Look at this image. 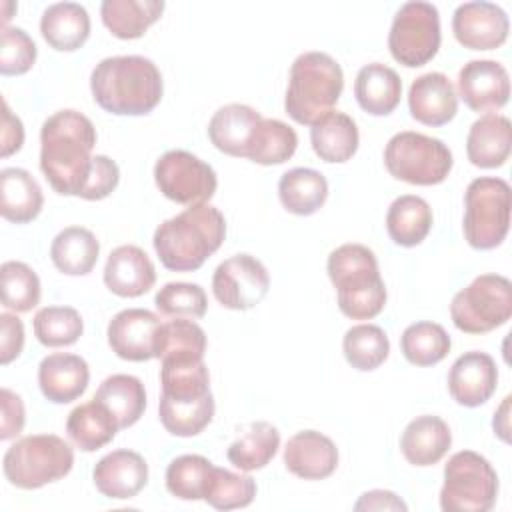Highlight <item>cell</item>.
Instances as JSON below:
<instances>
[{"label": "cell", "mask_w": 512, "mask_h": 512, "mask_svg": "<svg viewBox=\"0 0 512 512\" xmlns=\"http://www.w3.org/2000/svg\"><path fill=\"white\" fill-rule=\"evenodd\" d=\"M96 128L78 110H60L40 130V170L62 196H78L92 166Z\"/></svg>", "instance_id": "cell-1"}, {"label": "cell", "mask_w": 512, "mask_h": 512, "mask_svg": "<svg viewBox=\"0 0 512 512\" xmlns=\"http://www.w3.org/2000/svg\"><path fill=\"white\" fill-rule=\"evenodd\" d=\"M298 148V134L292 126L276 118H262L252 134L246 158L262 164H282L294 156Z\"/></svg>", "instance_id": "cell-38"}, {"label": "cell", "mask_w": 512, "mask_h": 512, "mask_svg": "<svg viewBox=\"0 0 512 512\" xmlns=\"http://www.w3.org/2000/svg\"><path fill=\"white\" fill-rule=\"evenodd\" d=\"M410 116L424 126H444L458 112V94L442 72L418 76L408 90Z\"/></svg>", "instance_id": "cell-19"}, {"label": "cell", "mask_w": 512, "mask_h": 512, "mask_svg": "<svg viewBox=\"0 0 512 512\" xmlns=\"http://www.w3.org/2000/svg\"><path fill=\"white\" fill-rule=\"evenodd\" d=\"M24 144V126L18 116L12 114L6 100H2V156L18 152Z\"/></svg>", "instance_id": "cell-52"}, {"label": "cell", "mask_w": 512, "mask_h": 512, "mask_svg": "<svg viewBox=\"0 0 512 512\" xmlns=\"http://www.w3.org/2000/svg\"><path fill=\"white\" fill-rule=\"evenodd\" d=\"M510 184L504 178H474L464 194V238L474 250L500 246L510 228Z\"/></svg>", "instance_id": "cell-7"}, {"label": "cell", "mask_w": 512, "mask_h": 512, "mask_svg": "<svg viewBox=\"0 0 512 512\" xmlns=\"http://www.w3.org/2000/svg\"><path fill=\"white\" fill-rule=\"evenodd\" d=\"M100 242L82 226H68L56 234L50 246L52 264L68 276H86L98 262Z\"/></svg>", "instance_id": "cell-33"}, {"label": "cell", "mask_w": 512, "mask_h": 512, "mask_svg": "<svg viewBox=\"0 0 512 512\" xmlns=\"http://www.w3.org/2000/svg\"><path fill=\"white\" fill-rule=\"evenodd\" d=\"M164 12L162 0H104L102 24L120 40L140 38Z\"/></svg>", "instance_id": "cell-31"}, {"label": "cell", "mask_w": 512, "mask_h": 512, "mask_svg": "<svg viewBox=\"0 0 512 512\" xmlns=\"http://www.w3.org/2000/svg\"><path fill=\"white\" fill-rule=\"evenodd\" d=\"M90 382V368L78 354L56 352L42 358L38 366V386L46 400L68 404L80 398Z\"/></svg>", "instance_id": "cell-22"}, {"label": "cell", "mask_w": 512, "mask_h": 512, "mask_svg": "<svg viewBox=\"0 0 512 512\" xmlns=\"http://www.w3.org/2000/svg\"><path fill=\"white\" fill-rule=\"evenodd\" d=\"M0 214L14 224L32 222L44 206V194L36 178L24 168L0 172Z\"/></svg>", "instance_id": "cell-28"}, {"label": "cell", "mask_w": 512, "mask_h": 512, "mask_svg": "<svg viewBox=\"0 0 512 512\" xmlns=\"http://www.w3.org/2000/svg\"><path fill=\"white\" fill-rule=\"evenodd\" d=\"M458 96L474 112H496L508 104L510 76L496 60H470L458 72Z\"/></svg>", "instance_id": "cell-15"}, {"label": "cell", "mask_w": 512, "mask_h": 512, "mask_svg": "<svg viewBox=\"0 0 512 512\" xmlns=\"http://www.w3.org/2000/svg\"><path fill=\"white\" fill-rule=\"evenodd\" d=\"M454 158L440 140L420 132H398L384 148V166L396 180L414 186H434L448 178Z\"/></svg>", "instance_id": "cell-8"}, {"label": "cell", "mask_w": 512, "mask_h": 512, "mask_svg": "<svg viewBox=\"0 0 512 512\" xmlns=\"http://www.w3.org/2000/svg\"><path fill=\"white\" fill-rule=\"evenodd\" d=\"M0 402H2V418H0V440H10L18 436L24 428L26 422V412H24V402L22 398L8 390H0Z\"/></svg>", "instance_id": "cell-50"}, {"label": "cell", "mask_w": 512, "mask_h": 512, "mask_svg": "<svg viewBox=\"0 0 512 512\" xmlns=\"http://www.w3.org/2000/svg\"><path fill=\"white\" fill-rule=\"evenodd\" d=\"M280 448V432L270 422H252L240 438H236L226 458L242 472H254L264 468Z\"/></svg>", "instance_id": "cell-36"}, {"label": "cell", "mask_w": 512, "mask_h": 512, "mask_svg": "<svg viewBox=\"0 0 512 512\" xmlns=\"http://www.w3.org/2000/svg\"><path fill=\"white\" fill-rule=\"evenodd\" d=\"M160 318L146 308H126L120 310L108 322V344L112 352L130 362H144L154 358L156 332L160 328Z\"/></svg>", "instance_id": "cell-16"}, {"label": "cell", "mask_w": 512, "mask_h": 512, "mask_svg": "<svg viewBox=\"0 0 512 512\" xmlns=\"http://www.w3.org/2000/svg\"><path fill=\"white\" fill-rule=\"evenodd\" d=\"M92 480L102 496L112 500H128L146 486L148 464L134 450H112L96 462Z\"/></svg>", "instance_id": "cell-18"}, {"label": "cell", "mask_w": 512, "mask_h": 512, "mask_svg": "<svg viewBox=\"0 0 512 512\" xmlns=\"http://www.w3.org/2000/svg\"><path fill=\"white\" fill-rule=\"evenodd\" d=\"M118 430L114 414L96 398L76 406L66 420V432L82 452L100 450L114 440Z\"/></svg>", "instance_id": "cell-30"}, {"label": "cell", "mask_w": 512, "mask_h": 512, "mask_svg": "<svg viewBox=\"0 0 512 512\" xmlns=\"http://www.w3.org/2000/svg\"><path fill=\"white\" fill-rule=\"evenodd\" d=\"M342 352L346 362L360 370H376L390 354V340L386 332L376 324H356L346 330L342 340Z\"/></svg>", "instance_id": "cell-42"}, {"label": "cell", "mask_w": 512, "mask_h": 512, "mask_svg": "<svg viewBox=\"0 0 512 512\" xmlns=\"http://www.w3.org/2000/svg\"><path fill=\"white\" fill-rule=\"evenodd\" d=\"M440 40L438 8L424 0H412L402 4L392 20L388 50L402 66L418 68L436 56Z\"/></svg>", "instance_id": "cell-11"}, {"label": "cell", "mask_w": 512, "mask_h": 512, "mask_svg": "<svg viewBox=\"0 0 512 512\" xmlns=\"http://www.w3.org/2000/svg\"><path fill=\"white\" fill-rule=\"evenodd\" d=\"M354 96L364 112L372 116H388L400 104L402 80L394 68L370 62L356 74Z\"/></svg>", "instance_id": "cell-26"}, {"label": "cell", "mask_w": 512, "mask_h": 512, "mask_svg": "<svg viewBox=\"0 0 512 512\" xmlns=\"http://www.w3.org/2000/svg\"><path fill=\"white\" fill-rule=\"evenodd\" d=\"M512 316V284L502 274H480L454 294L450 318L460 332L486 334Z\"/></svg>", "instance_id": "cell-10"}, {"label": "cell", "mask_w": 512, "mask_h": 512, "mask_svg": "<svg viewBox=\"0 0 512 512\" xmlns=\"http://www.w3.org/2000/svg\"><path fill=\"white\" fill-rule=\"evenodd\" d=\"M226 220L212 204L188 206L154 230V250L172 272L198 270L224 242Z\"/></svg>", "instance_id": "cell-3"}, {"label": "cell", "mask_w": 512, "mask_h": 512, "mask_svg": "<svg viewBox=\"0 0 512 512\" xmlns=\"http://www.w3.org/2000/svg\"><path fill=\"white\" fill-rule=\"evenodd\" d=\"M118 182H120L118 164L104 154H96L92 158L90 172H88L78 196L84 200H102L116 190Z\"/></svg>", "instance_id": "cell-49"}, {"label": "cell", "mask_w": 512, "mask_h": 512, "mask_svg": "<svg viewBox=\"0 0 512 512\" xmlns=\"http://www.w3.org/2000/svg\"><path fill=\"white\" fill-rule=\"evenodd\" d=\"M270 288L266 266L250 254H234L212 274V294L228 310H250L264 300Z\"/></svg>", "instance_id": "cell-13"}, {"label": "cell", "mask_w": 512, "mask_h": 512, "mask_svg": "<svg viewBox=\"0 0 512 512\" xmlns=\"http://www.w3.org/2000/svg\"><path fill=\"white\" fill-rule=\"evenodd\" d=\"M24 348V324L14 314H0V362L10 364Z\"/></svg>", "instance_id": "cell-51"}, {"label": "cell", "mask_w": 512, "mask_h": 512, "mask_svg": "<svg viewBox=\"0 0 512 512\" xmlns=\"http://www.w3.org/2000/svg\"><path fill=\"white\" fill-rule=\"evenodd\" d=\"M94 102L116 116H144L164 94L158 66L144 56H110L100 60L90 74Z\"/></svg>", "instance_id": "cell-2"}, {"label": "cell", "mask_w": 512, "mask_h": 512, "mask_svg": "<svg viewBox=\"0 0 512 512\" xmlns=\"http://www.w3.org/2000/svg\"><path fill=\"white\" fill-rule=\"evenodd\" d=\"M262 114L246 104H226L214 112L208 124L210 142L224 154L246 158L252 134Z\"/></svg>", "instance_id": "cell-25"}, {"label": "cell", "mask_w": 512, "mask_h": 512, "mask_svg": "<svg viewBox=\"0 0 512 512\" xmlns=\"http://www.w3.org/2000/svg\"><path fill=\"white\" fill-rule=\"evenodd\" d=\"M214 408L212 392L198 400H168L160 396L158 416L172 436L190 438L200 434L212 422Z\"/></svg>", "instance_id": "cell-39"}, {"label": "cell", "mask_w": 512, "mask_h": 512, "mask_svg": "<svg viewBox=\"0 0 512 512\" xmlns=\"http://www.w3.org/2000/svg\"><path fill=\"white\" fill-rule=\"evenodd\" d=\"M2 306L14 312H30L40 302V278L24 262L8 260L0 266Z\"/></svg>", "instance_id": "cell-45"}, {"label": "cell", "mask_w": 512, "mask_h": 512, "mask_svg": "<svg viewBox=\"0 0 512 512\" xmlns=\"http://www.w3.org/2000/svg\"><path fill=\"white\" fill-rule=\"evenodd\" d=\"M0 8L4 10V12H2V24L6 26V24H8V20L12 18V16H10V12H8V8H16V4H14V2H2V4H0Z\"/></svg>", "instance_id": "cell-55"}, {"label": "cell", "mask_w": 512, "mask_h": 512, "mask_svg": "<svg viewBox=\"0 0 512 512\" xmlns=\"http://www.w3.org/2000/svg\"><path fill=\"white\" fill-rule=\"evenodd\" d=\"M206 352V332L186 318H174L162 322L156 332L154 358L162 360H184V358H204Z\"/></svg>", "instance_id": "cell-40"}, {"label": "cell", "mask_w": 512, "mask_h": 512, "mask_svg": "<svg viewBox=\"0 0 512 512\" xmlns=\"http://www.w3.org/2000/svg\"><path fill=\"white\" fill-rule=\"evenodd\" d=\"M342 88V68L330 54L304 52L290 66L284 110L294 122L312 126L334 110Z\"/></svg>", "instance_id": "cell-5"}, {"label": "cell", "mask_w": 512, "mask_h": 512, "mask_svg": "<svg viewBox=\"0 0 512 512\" xmlns=\"http://www.w3.org/2000/svg\"><path fill=\"white\" fill-rule=\"evenodd\" d=\"M34 336L42 346L60 348L72 346L84 332L82 316L70 306H46L40 308L32 320Z\"/></svg>", "instance_id": "cell-44"}, {"label": "cell", "mask_w": 512, "mask_h": 512, "mask_svg": "<svg viewBox=\"0 0 512 512\" xmlns=\"http://www.w3.org/2000/svg\"><path fill=\"white\" fill-rule=\"evenodd\" d=\"M162 398L168 400H198L210 394V374L204 358L162 360L160 368Z\"/></svg>", "instance_id": "cell-37"}, {"label": "cell", "mask_w": 512, "mask_h": 512, "mask_svg": "<svg viewBox=\"0 0 512 512\" xmlns=\"http://www.w3.org/2000/svg\"><path fill=\"white\" fill-rule=\"evenodd\" d=\"M256 496V482L248 474H236L228 468L214 466L204 500L216 510L246 508Z\"/></svg>", "instance_id": "cell-46"}, {"label": "cell", "mask_w": 512, "mask_h": 512, "mask_svg": "<svg viewBox=\"0 0 512 512\" xmlns=\"http://www.w3.org/2000/svg\"><path fill=\"white\" fill-rule=\"evenodd\" d=\"M498 498V474L474 450L452 454L444 466L440 508L444 512H488Z\"/></svg>", "instance_id": "cell-9"}, {"label": "cell", "mask_w": 512, "mask_h": 512, "mask_svg": "<svg viewBox=\"0 0 512 512\" xmlns=\"http://www.w3.org/2000/svg\"><path fill=\"white\" fill-rule=\"evenodd\" d=\"M310 142L316 156L330 164L348 162L360 144L356 122L338 110H332L322 120L312 124Z\"/></svg>", "instance_id": "cell-29"}, {"label": "cell", "mask_w": 512, "mask_h": 512, "mask_svg": "<svg viewBox=\"0 0 512 512\" xmlns=\"http://www.w3.org/2000/svg\"><path fill=\"white\" fill-rule=\"evenodd\" d=\"M452 32L468 50H496L508 40V14L494 2H464L452 14Z\"/></svg>", "instance_id": "cell-14"}, {"label": "cell", "mask_w": 512, "mask_h": 512, "mask_svg": "<svg viewBox=\"0 0 512 512\" xmlns=\"http://www.w3.org/2000/svg\"><path fill=\"white\" fill-rule=\"evenodd\" d=\"M498 386V368L490 354L470 350L454 360L448 372L450 396L466 408L482 406Z\"/></svg>", "instance_id": "cell-17"}, {"label": "cell", "mask_w": 512, "mask_h": 512, "mask_svg": "<svg viewBox=\"0 0 512 512\" xmlns=\"http://www.w3.org/2000/svg\"><path fill=\"white\" fill-rule=\"evenodd\" d=\"M278 198L290 214L310 216L328 198V180L314 168H292L280 176Z\"/></svg>", "instance_id": "cell-32"}, {"label": "cell", "mask_w": 512, "mask_h": 512, "mask_svg": "<svg viewBox=\"0 0 512 512\" xmlns=\"http://www.w3.org/2000/svg\"><path fill=\"white\" fill-rule=\"evenodd\" d=\"M40 32L50 48L74 52L90 36V16L82 4L56 2L42 12Z\"/></svg>", "instance_id": "cell-27"}, {"label": "cell", "mask_w": 512, "mask_h": 512, "mask_svg": "<svg viewBox=\"0 0 512 512\" xmlns=\"http://www.w3.org/2000/svg\"><path fill=\"white\" fill-rule=\"evenodd\" d=\"M74 466L72 446L56 434H32L16 440L4 454L6 480L20 490H36L64 478Z\"/></svg>", "instance_id": "cell-6"}, {"label": "cell", "mask_w": 512, "mask_h": 512, "mask_svg": "<svg viewBox=\"0 0 512 512\" xmlns=\"http://www.w3.org/2000/svg\"><path fill=\"white\" fill-rule=\"evenodd\" d=\"M96 400H100L118 420L120 430L134 426L146 410V390L140 378L132 374H112L98 386Z\"/></svg>", "instance_id": "cell-35"}, {"label": "cell", "mask_w": 512, "mask_h": 512, "mask_svg": "<svg viewBox=\"0 0 512 512\" xmlns=\"http://www.w3.org/2000/svg\"><path fill=\"white\" fill-rule=\"evenodd\" d=\"M354 510H402V512H406L408 506L390 490H370L358 498V502L354 504Z\"/></svg>", "instance_id": "cell-53"}, {"label": "cell", "mask_w": 512, "mask_h": 512, "mask_svg": "<svg viewBox=\"0 0 512 512\" xmlns=\"http://www.w3.org/2000/svg\"><path fill=\"white\" fill-rule=\"evenodd\" d=\"M36 62V44L22 30L4 26L0 36V74L20 76L26 74Z\"/></svg>", "instance_id": "cell-48"}, {"label": "cell", "mask_w": 512, "mask_h": 512, "mask_svg": "<svg viewBox=\"0 0 512 512\" xmlns=\"http://www.w3.org/2000/svg\"><path fill=\"white\" fill-rule=\"evenodd\" d=\"M214 464L200 454H182L166 468V490L180 500H204Z\"/></svg>", "instance_id": "cell-43"}, {"label": "cell", "mask_w": 512, "mask_h": 512, "mask_svg": "<svg viewBox=\"0 0 512 512\" xmlns=\"http://www.w3.org/2000/svg\"><path fill=\"white\" fill-rule=\"evenodd\" d=\"M154 304L162 316L202 318L208 308V298L200 284L168 282L156 292Z\"/></svg>", "instance_id": "cell-47"}, {"label": "cell", "mask_w": 512, "mask_h": 512, "mask_svg": "<svg viewBox=\"0 0 512 512\" xmlns=\"http://www.w3.org/2000/svg\"><path fill=\"white\" fill-rule=\"evenodd\" d=\"M284 466L302 480H324L338 468V448L322 432H296L284 448Z\"/></svg>", "instance_id": "cell-21"}, {"label": "cell", "mask_w": 512, "mask_h": 512, "mask_svg": "<svg viewBox=\"0 0 512 512\" xmlns=\"http://www.w3.org/2000/svg\"><path fill=\"white\" fill-rule=\"evenodd\" d=\"M156 282V268L150 256L134 246L122 244L114 248L104 266L106 288L120 298H138Z\"/></svg>", "instance_id": "cell-20"}, {"label": "cell", "mask_w": 512, "mask_h": 512, "mask_svg": "<svg viewBox=\"0 0 512 512\" xmlns=\"http://www.w3.org/2000/svg\"><path fill=\"white\" fill-rule=\"evenodd\" d=\"M452 348L448 332L436 322H414L400 336V350L414 366H434L442 362Z\"/></svg>", "instance_id": "cell-41"}, {"label": "cell", "mask_w": 512, "mask_h": 512, "mask_svg": "<svg viewBox=\"0 0 512 512\" xmlns=\"http://www.w3.org/2000/svg\"><path fill=\"white\" fill-rule=\"evenodd\" d=\"M328 276L336 288L338 308L352 320H372L386 306V284L374 252L364 244H342L330 252Z\"/></svg>", "instance_id": "cell-4"}, {"label": "cell", "mask_w": 512, "mask_h": 512, "mask_svg": "<svg viewBox=\"0 0 512 512\" xmlns=\"http://www.w3.org/2000/svg\"><path fill=\"white\" fill-rule=\"evenodd\" d=\"M512 150V124L506 116L490 112L480 116L468 130L466 154L478 168H500Z\"/></svg>", "instance_id": "cell-23"}, {"label": "cell", "mask_w": 512, "mask_h": 512, "mask_svg": "<svg viewBox=\"0 0 512 512\" xmlns=\"http://www.w3.org/2000/svg\"><path fill=\"white\" fill-rule=\"evenodd\" d=\"M430 204L414 194L398 196L386 214V230L394 244L412 248L418 246L432 228Z\"/></svg>", "instance_id": "cell-34"}, {"label": "cell", "mask_w": 512, "mask_h": 512, "mask_svg": "<svg viewBox=\"0 0 512 512\" xmlns=\"http://www.w3.org/2000/svg\"><path fill=\"white\" fill-rule=\"evenodd\" d=\"M452 446L450 426L434 414H422L408 422L400 436V450L414 466H434Z\"/></svg>", "instance_id": "cell-24"}, {"label": "cell", "mask_w": 512, "mask_h": 512, "mask_svg": "<svg viewBox=\"0 0 512 512\" xmlns=\"http://www.w3.org/2000/svg\"><path fill=\"white\" fill-rule=\"evenodd\" d=\"M154 182L172 202L206 204L218 186L214 168L186 150H168L154 164Z\"/></svg>", "instance_id": "cell-12"}, {"label": "cell", "mask_w": 512, "mask_h": 512, "mask_svg": "<svg viewBox=\"0 0 512 512\" xmlns=\"http://www.w3.org/2000/svg\"><path fill=\"white\" fill-rule=\"evenodd\" d=\"M510 396H506L502 400V404L498 406V410L494 412V418H492V428H494V434L502 440V442H510Z\"/></svg>", "instance_id": "cell-54"}]
</instances>
